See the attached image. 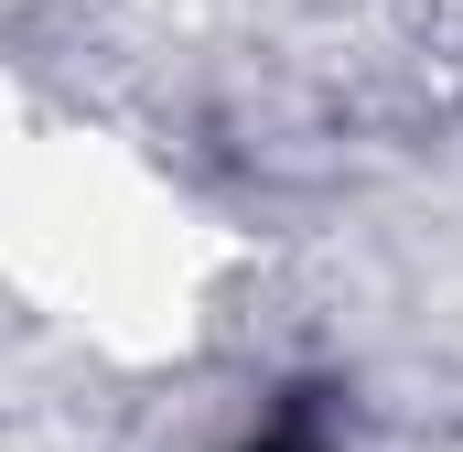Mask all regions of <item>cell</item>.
<instances>
[{
	"label": "cell",
	"mask_w": 463,
	"mask_h": 452,
	"mask_svg": "<svg viewBox=\"0 0 463 452\" xmlns=\"http://www.w3.org/2000/svg\"><path fill=\"white\" fill-rule=\"evenodd\" d=\"M248 452H324V442H313V420H302V410H291V420H280V431H269V442H248Z\"/></svg>",
	"instance_id": "cell-1"
}]
</instances>
